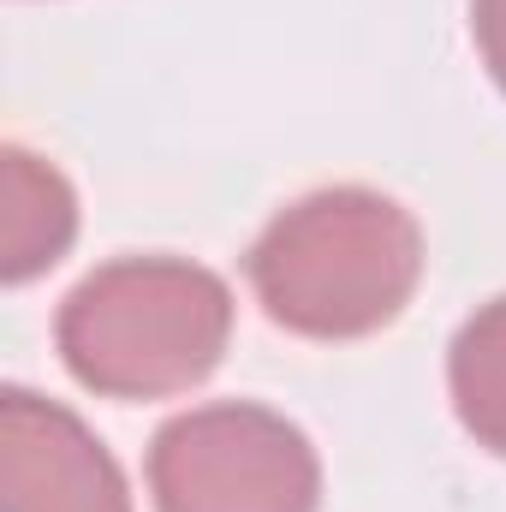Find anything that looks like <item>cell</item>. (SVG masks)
I'll return each instance as SVG.
<instances>
[{
	"instance_id": "obj_1",
	"label": "cell",
	"mask_w": 506,
	"mask_h": 512,
	"mask_svg": "<svg viewBox=\"0 0 506 512\" xmlns=\"http://www.w3.org/2000/svg\"><path fill=\"white\" fill-rule=\"evenodd\" d=\"M245 268L280 328L304 340H364L411 304L423 233L370 185H328L280 209Z\"/></svg>"
},
{
	"instance_id": "obj_2",
	"label": "cell",
	"mask_w": 506,
	"mask_h": 512,
	"mask_svg": "<svg viewBox=\"0 0 506 512\" xmlns=\"http://www.w3.org/2000/svg\"><path fill=\"white\" fill-rule=\"evenodd\" d=\"M233 292L185 256H120L72 286L54 340L66 370L108 399L197 387L227 352Z\"/></svg>"
},
{
	"instance_id": "obj_3",
	"label": "cell",
	"mask_w": 506,
	"mask_h": 512,
	"mask_svg": "<svg viewBox=\"0 0 506 512\" xmlns=\"http://www.w3.org/2000/svg\"><path fill=\"white\" fill-rule=\"evenodd\" d=\"M149 495L155 512H316L322 465L280 411L221 399L155 429Z\"/></svg>"
},
{
	"instance_id": "obj_4",
	"label": "cell",
	"mask_w": 506,
	"mask_h": 512,
	"mask_svg": "<svg viewBox=\"0 0 506 512\" xmlns=\"http://www.w3.org/2000/svg\"><path fill=\"white\" fill-rule=\"evenodd\" d=\"M0 507L6 512H131L114 453L78 411L30 387L0 393Z\"/></svg>"
},
{
	"instance_id": "obj_5",
	"label": "cell",
	"mask_w": 506,
	"mask_h": 512,
	"mask_svg": "<svg viewBox=\"0 0 506 512\" xmlns=\"http://www.w3.org/2000/svg\"><path fill=\"white\" fill-rule=\"evenodd\" d=\"M78 233V197L72 185L36 161L30 149H6L0 155V280H30L42 268H54Z\"/></svg>"
},
{
	"instance_id": "obj_6",
	"label": "cell",
	"mask_w": 506,
	"mask_h": 512,
	"mask_svg": "<svg viewBox=\"0 0 506 512\" xmlns=\"http://www.w3.org/2000/svg\"><path fill=\"white\" fill-rule=\"evenodd\" d=\"M447 387H453V411L477 435V447L506 459V298L483 304L459 328V340L447 352Z\"/></svg>"
},
{
	"instance_id": "obj_7",
	"label": "cell",
	"mask_w": 506,
	"mask_h": 512,
	"mask_svg": "<svg viewBox=\"0 0 506 512\" xmlns=\"http://www.w3.org/2000/svg\"><path fill=\"white\" fill-rule=\"evenodd\" d=\"M471 30H477L483 66L495 72V84L506 90V0H471Z\"/></svg>"
}]
</instances>
